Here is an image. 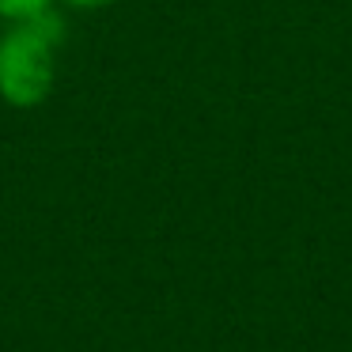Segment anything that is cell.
<instances>
[{"instance_id": "7a4b0ae2", "label": "cell", "mask_w": 352, "mask_h": 352, "mask_svg": "<svg viewBox=\"0 0 352 352\" xmlns=\"http://www.w3.org/2000/svg\"><path fill=\"white\" fill-rule=\"evenodd\" d=\"M50 8V0H0V16L4 19H27Z\"/></svg>"}, {"instance_id": "3957f363", "label": "cell", "mask_w": 352, "mask_h": 352, "mask_svg": "<svg viewBox=\"0 0 352 352\" xmlns=\"http://www.w3.org/2000/svg\"><path fill=\"white\" fill-rule=\"evenodd\" d=\"M72 4H80V8H107L114 0H72Z\"/></svg>"}, {"instance_id": "6da1fadb", "label": "cell", "mask_w": 352, "mask_h": 352, "mask_svg": "<svg viewBox=\"0 0 352 352\" xmlns=\"http://www.w3.org/2000/svg\"><path fill=\"white\" fill-rule=\"evenodd\" d=\"M65 27L57 12H38L12 19V31L0 34V95L12 107H34L54 87V50L61 46Z\"/></svg>"}]
</instances>
